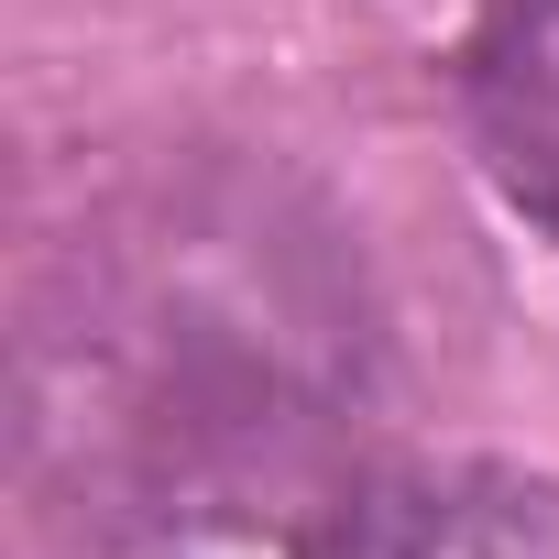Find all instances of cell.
Wrapping results in <instances>:
<instances>
[{
    "label": "cell",
    "instance_id": "6da1fadb",
    "mask_svg": "<svg viewBox=\"0 0 559 559\" xmlns=\"http://www.w3.org/2000/svg\"><path fill=\"white\" fill-rule=\"evenodd\" d=\"M362 395L341 230L252 165L110 198L34 286L23 450L78 515H209L330 450Z\"/></svg>",
    "mask_w": 559,
    "mask_h": 559
},
{
    "label": "cell",
    "instance_id": "7a4b0ae2",
    "mask_svg": "<svg viewBox=\"0 0 559 559\" xmlns=\"http://www.w3.org/2000/svg\"><path fill=\"white\" fill-rule=\"evenodd\" d=\"M461 110L493 187L559 230V0H483L461 45Z\"/></svg>",
    "mask_w": 559,
    "mask_h": 559
}]
</instances>
